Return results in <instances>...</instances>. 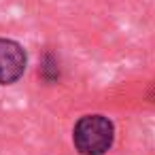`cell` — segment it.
I'll list each match as a JSON object with an SVG mask.
<instances>
[{
  "instance_id": "cell-4",
  "label": "cell",
  "mask_w": 155,
  "mask_h": 155,
  "mask_svg": "<svg viewBox=\"0 0 155 155\" xmlns=\"http://www.w3.org/2000/svg\"><path fill=\"white\" fill-rule=\"evenodd\" d=\"M149 100L151 102H155V83L151 85V89H149Z\"/></svg>"
},
{
  "instance_id": "cell-2",
  "label": "cell",
  "mask_w": 155,
  "mask_h": 155,
  "mask_svg": "<svg viewBox=\"0 0 155 155\" xmlns=\"http://www.w3.org/2000/svg\"><path fill=\"white\" fill-rule=\"evenodd\" d=\"M28 68V51L15 38L0 36V85L17 83Z\"/></svg>"
},
{
  "instance_id": "cell-1",
  "label": "cell",
  "mask_w": 155,
  "mask_h": 155,
  "mask_svg": "<svg viewBox=\"0 0 155 155\" xmlns=\"http://www.w3.org/2000/svg\"><path fill=\"white\" fill-rule=\"evenodd\" d=\"M72 144L79 155H106L115 144V123L102 113H89L77 119Z\"/></svg>"
},
{
  "instance_id": "cell-3",
  "label": "cell",
  "mask_w": 155,
  "mask_h": 155,
  "mask_svg": "<svg viewBox=\"0 0 155 155\" xmlns=\"http://www.w3.org/2000/svg\"><path fill=\"white\" fill-rule=\"evenodd\" d=\"M64 77V68H62V60L55 51L47 49L41 58V64H38V79L47 85H58Z\"/></svg>"
}]
</instances>
